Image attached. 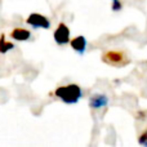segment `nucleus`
Instances as JSON below:
<instances>
[{
  "instance_id": "obj_9",
  "label": "nucleus",
  "mask_w": 147,
  "mask_h": 147,
  "mask_svg": "<svg viewBox=\"0 0 147 147\" xmlns=\"http://www.w3.org/2000/svg\"><path fill=\"white\" fill-rule=\"evenodd\" d=\"M138 143L142 146H146L147 147V129L143 130L142 134L140 136V138H138Z\"/></svg>"
},
{
  "instance_id": "obj_1",
  "label": "nucleus",
  "mask_w": 147,
  "mask_h": 147,
  "mask_svg": "<svg viewBox=\"0 0 147 147\" xmlns=\"http://www.w3.org/2000/svg\"><path fill=\"white\" fill-rule=\"evenodd\" d=\"M54 96L58 97L65 103L74 105L79 102V99L83 96V92H81L80 86L78 84H67V85L63 86H58L54 90Z\"/></svg>"
},
{
  "instance_id": "obj_5",
  "label": "nucleus",
  "mask_w": 147,
  "mask_h": 147,
  "mask_svg": "<svg viewBox=\"0 0 147 147\" xmlns=\"http://www.w3.org/2000/svg\"><path fill=\"white\" fill-rule=\"evenodd\" d=\"M70 45H71V48L74 49V51L76 52V53H79L81 56V54L85 53V49H86V40L84 36L79 35L76 36V38H74L70 40Z\"/></svg>"
},
{
  "instance_id": "obj_10",
  "label": "nucleus",
  "mask_w": 147,
  "mask_h": 147,
  "mask_svg": "<svg viewBox=\"0 0 147 147\" xmlns=\"http://www.w3.org/2000/svg\"><path fill=\"white\" fill-rule=\"evenodd\" d=\"M121 8H123V5H121L120 0H112V10H114V12H117V10H120Z\"/></svg>"
},
{
  "instance_id": "obj_2",
  "label": "nucleus",
  "mask_w": 147,
  "mask_h": 147,
  "mask_svg": "<svg viewBox=\"0 0 147 147\" xmlns=\"http://www.w3.org/2000/svg\"><path fill=\"white\" fill-rule=\"evenodd\" d=\"M102 62L115 67H123L129 63V58L123 51H107L102 54Z\"/></svg>"
},
{
  "instance_id": "obj_3",
  "label": "nucleus",
  "mask_w": 147,
  "mask_h": 147,
  "mask_svg": "<svg viewBox=\"0 0 147 147\" xmlns=\"http://www.w3.org/2000/svg\"><path fill=\"white\" fill-rule=\"evenodd\" d=\"M53 38H54V41L58 45H65V44L70 43V40H71L70 39V28L67 27L66 23H63V22L58 23L57 28L53 32Z\"/></svg>"
},
{
  "instance_id": "obj_7",
  "label": "nucleus",
  "mask_w": 147,
  "mask_h": 147,
  "mask_svg": "<svg viewBox=\"0 0 147 147\" xmlns=\"http://www.w3.org/2000/svg\"><path fill=\"white\" fill-rule=\"evenodd\" d=\"M107 103H109V98L105 94H93L89 99V106L92 109H102L107 106Z\"/></svg>"
},
{
  "instance_id": "obj_6",
  "label": "nucleus",
  "mask_w": 147,
  "mask_h": 147,
  "mask_svg": "<svg viewBox=\"0 0 147 147\" xmlns=\"http://www.w3.org/2000/svg\"><path fill=\"white\" fill-rule=\"evenodd\" d=\"M10 38L17 41H26L31 38V31L26 30L23 27H16L10 32Z\"/></svg>"
},
{
  "instance_id": "obj_4",
  "label": "nucleus",
  "mask_w": 147,
  "mask_h": 147,
  "mask_svg": "<svg viewBox=\"0 0 147 147\" xmlns=\"http://www.w3.org/2000/svg\"><path fill=\"white\" fill-rule=\"evenodd\" d=\"M26 23L35 28H49L51 27V21L43 14L39 13H31L27 18H26Z\"/></svg>"
},
{
  "instance_id": "obj_8",
  "label": "nucleus",
  "mask_w": 147,
  "mask_h": 147,
  "mask_svg": "<svg viewBox=\"0 0 147 147\" xmlns=\"http://www.w3.org/2000/svg\"><path fill=\"white\" fill-rule=\"evenodd\" d=\"M14 48V44L10 43V41H7L5 40V35L1 34L0 35V53L1 54H5L7 52H9L10 49Z\"/></svg>"
}]
</instances>
